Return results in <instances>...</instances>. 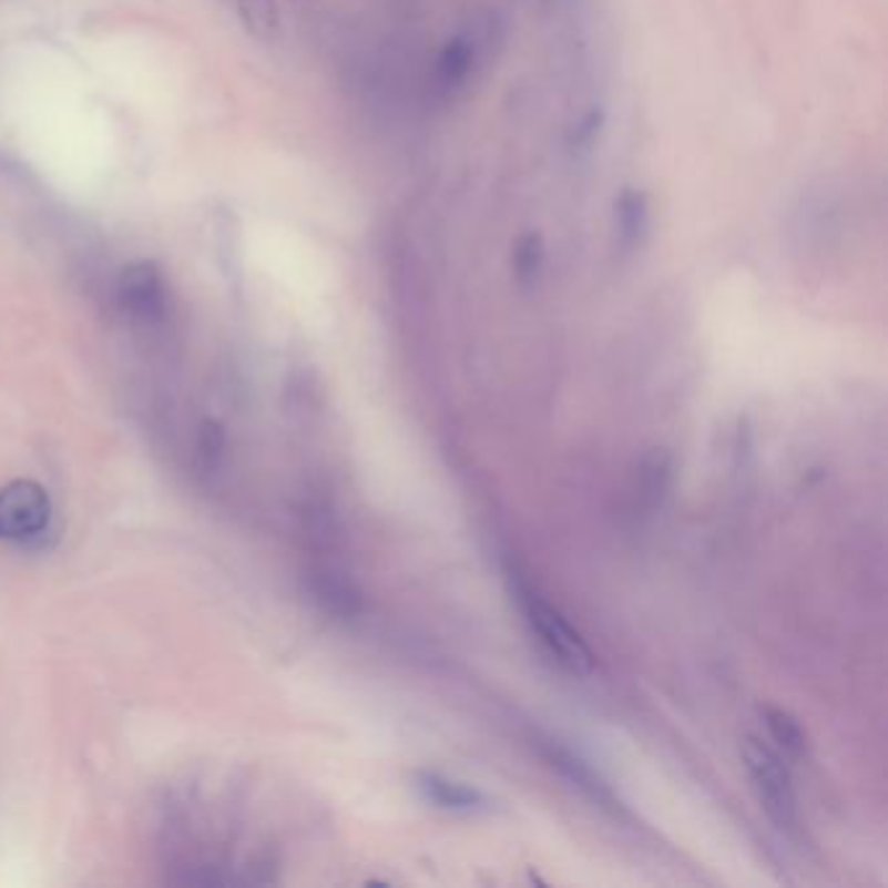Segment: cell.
<instances>
[{
    "mask_svg": "<svg viewBox=\"0 0 888 888\" xmlns=\"http://www.w3.org/2000/svg\"><path fill=\"white\" fill-rule=\"evenodd\" d=\"M227 457V432L220 420H204L193 440V472L198 480H212L220 474Z\"/></svg>",
    "mask_w": 888,
    "mask_h": 888,
    "instance_id": "obj_10",
    "label": "cell"
},
{
    "mask_svg": "<svg viewBox=\"0 0 888 888\" xmlns=\"http://www.w3.org/2000/svg\"><path fill=\"white\" fill-rule=\"evenodd\" d=\"M237 11L256 37H268L276 29V6L274 0H237Z\"/></svg>",
    "mask_w": 888,
    "mask_h": 888,
    "instance_id": "obj_14",
    "label": "cell"
},
{
    "mask_svg": "<svg viewBox=\"0 0 888 888\" xmlns=\"http://www.w3.org/2000/svg\"><path fill=\"white\" fill-rule=\"evenodd\" d=\"M764 719H766L768 735H772V741L776 743V748L785 753V756H793V758L803 756L805 733H803L800 722H797L793 714L785 712V708L766 706Z\"/></svg>",
    "mask_w": 888,
    "mask_h": 888,
    "instance_id": "obj_12",
    "label": "cell"
},
{
    "mask_svg": "<svg viewBox=\"0 0 888 888\" xmlns=\"http://www.w3.org/2000/svg\"><path fill=\"white\" fill-rule=\"evenodd\" d=\"M52 521L48 490L34 480H13L0 488V540L32 544L42 540Z\"/></svg>",
    "mask_w": 888,
    "mask_h": 888,
    "instance_id": "obj_3",
    "label": "cell"
},
{
    "mask_svg": "<svg viewBox=\"0 0 888 888\" xmlns=\"http://www.w3.org/2000/svg\"><path fill=\"white\" fill-rule=\"evenodd\" d=\"M214 229H216V251H220L222 268L229 279H241V266H243V233H241V222H237L235 214L220 208V214L214 216Z\"/></svg>",
    "mask_w": 888,
    "mask_h": 888,
    "instance_id": "obj_11",
    "label": "cell"
},
{
    "mask_svg": "<svg viewBox=\"0 0 888 888\" xmlns=\"http://www.w3.org/2000/svg\"><path fill=\"white\" fill-rule=\"evenodd\" d=\"M649 233V198L644 191L623 188L613 204V251L615 256H636Z\"/></svg>",
    "mask_w": 888,
    "mask_h": 888,
    "instance_id": "obj_6",
    "label": "cell"
},
{
    "mask_svg": "<svg viewBox=\"0 0 888 888\" xmlns=\"http://www.w3.org/2000/svg\"><path fill=\"white\" fill-rule=\"evenodd\" d=\"M415 782L425 800L436 805V808L457 810V813H472L488 808V797H484L480 789L461 785V782L446 779V776L440 774L420 772Z\"/></svg>",
    "mask_w": 888,
    "mask_h": 888,
    "instance_id": "obj_9",
    "label": "cell"
},
{
    "mask_svg": "<svg viewBox=\"0 0 888 888\" xmlns=\"http://www.w3.org/2000/svg\"><path fill=\"white\" fill-rule=\"evenodd\" d=\"M544 268V241L542 235L527 233L517 241V248H513V274H517V282L521 287H532L537 279H540Z\"/></svg>",
    "mask_w": 888,
    "mask_h": 888,
    "instance_id": "obj_13",
    "label": "cell"
},
{
    "mask_svg": "<svg viewBox=\"0 0 888 888\" xmlns=\"http://www.w3.org/2000/svg\"><path fill=\"white\" fill-rule=\"evenodd\" d=\"M544 756L552 766L561 772L565 779H571L573 785H576L581 793L592 797L596 805H602V808H610V810H621V803L615 800L613 789H610L604 782L600 779V774L594 772L592 766L584 764L576 753L563 748V745H555V743H548V751H544Z\"/></svg>",
    "mask_w": 888,
    "mask_h": 888,
    "instance_id": "obj_7",
    "label": "cell"
},
{
    "mask_svg": "<svg viewBox=\"0 0 888 888\" xmlns=\"http://www.w3.org/2000/svg\"><path fill=\"white\" fill-rule=\"evenodd\" d=\"M118 305L139 326H162L170 313L164 276L152 261H136L118 274Z\"/></svg>",
    "mask_w": 888,
    "mask_h": 888,
    "instance_id": "obj_4",
    "label": "cell"
},
{
    "mask_svg": "<svg viewBox=\"0 0 888 888\" xmlns=\"http://www.w3.org/2000/svg\"><path fill=\"white\" fill-rule=\"evenodd\" d=\"M743 758L766 816L785 837L795 839L800 834V816H797L793 774H789L782 753L774 751L761 737L748 735L743 741Z\"/></svg>",
    "mask_w": 888,
    "mask_h": 888,
    "instance_id": "obj_1",
    "label": "cell"
},
{
    "mask_svg": "<svg viewBox=\"0 0 888 888\" xmlns=\"http://www.w3.org/2000/svg\"><path fill=\"white\" fill-rule=\"evenodd\" d=\"M513 594H517L529 629H532L544 652L573 675L592 673L594 654L592 649L586 646V641L581 639V633L573 629V625L552 608V604L544 602L540 594H534L532 589L521 584V581H517V586H513Z\"/></svg>",
    "mask_w": 888,
    "mask_h": 888,
    "instance_id": "obj_2",
    "label": "cell"
},
{
    "mask_svg": "<svg viewBox=\"0 0 888 888\" xmlns=\"http://www.w3.org/2000/svg\"><path fill=\"white\" fill-rule=\"evenodd\" d=\"M602 129V113L600 110H592L576 123V129L571 133V144L573 146H589L596 139V133Z\"/></svg>",
    "mask_w": 888,
    "mask_h": 888,
    "instance_id": "obj_15",
    "label": "cell"
},
{
    "mask_svg": "<svg viewBox=\"0 0 888 888\" xmlns=\"http://www.w3.org/2000/svg\"><path fill=\"white\" fill-rule=\"evenodd\" d=\"M305 581H308V592L313 596V602H316L324 613L334 617H353L360 613L363 608L360 589L355 586V581L349 579L337 563L320 558V561L310 565Z\"/></svg>",
    "mask_w": 888,
    "mask_h": 888,
    "instance_id": "obj_5",
    "label": "cell"
},
{
    "mask_svg": "<svg viewBox=\"0 0 888 888\" xmlns=\"http://www.w3.org/2000/svg\"><path fill=\"white\" fill-rule=\"evenodd\" d=\"M477 52L480 48H477L472 34H457L443 44L436 61V84L440 92L451 94L467 84L474 71Z\"/></svg>",
    "mask_w": 888,
    "mask_h": 888,
    "instance_id": "obj_8",
    "label": "cell"
}]
</instances>
